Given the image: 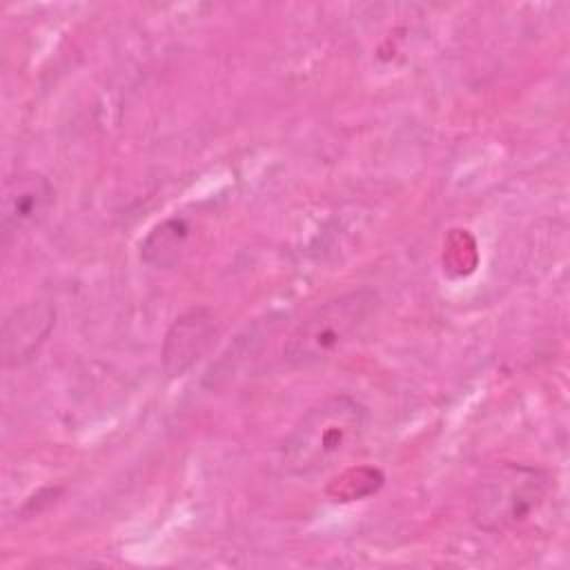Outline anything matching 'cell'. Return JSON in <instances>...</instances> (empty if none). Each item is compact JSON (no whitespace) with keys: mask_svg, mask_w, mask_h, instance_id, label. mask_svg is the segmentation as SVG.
Wrapping results in <instances>:
<instances>
[{"mask_svg":"<svg viewBox=\"0 0 570 570\" xmlns=\"http://www.w3.org/2000/svg\"><path fill=\"white\" fill-rule=\"evenodd\" d=\"M56 323V309L49 303H27L16 307L2 323V363L16 367L29 361L45 343Z\"/></svg>","mask_w":570,"mask_h":570,"instance_id":"cell-6","label":"cell"},{"mask_svg":"<svg viewBox=\"0 0 570 570\" xmlns=\"http://www.w3.org/2000/svg\"><path fill=\"white\" fill-rule=\"evenodd\" d=\"M367 410L350 394L312 405L281 443V461L292 474H314L345 459L361 443Z\"/></svg>","mask_w":570,"mask_h":570,"instance_id":"cell-1","label":"cell"},{"mask_svg":"<svg viewBox=\"0 0 570 570\" xmlns=\"http://www.w3.org/2000/svg\"><path fill=\"white\" fill-rule=\"evenodd\" d=\"M189 238V225L183 218H167L156 225L140 245V258L154 269H169L178 263Z\"/></svg>","mask_w":570,"mask_h":570,"instance_id":"cell-7","label":"cell"},{"mask_svg":"<svg viewBox=\"0 0 570 570\" xmlns=\"http://www.w3.org/2000/svg\"><path fill=\"white\" fill-rule=\"evenodd\" d=\"M379 309V294L370 287L350 289L309 312L287 336L283 356L294 367L327 361L352 343Z\"/></svg>","mask_w":570,"mask_h":570,"instance_id":"cell-3","label":"cell"},{"mask_svg":"<svg viewBox=\"0 0 570 570\" xmlns=\"http://www.w3.org/2000/svg\"><path fill=\"white\" fill-rule=\"evenodd\" d=\"M552 497L548 470L528 463L492 468L470 497V519L488 534L517 532L530 525Z\"/></svg>","mask_w":570,"mask_h":570,"instance_id":"cell-2","label":"cell"},{"mask_svg":"<svg viewBox=\"0 0 570 570\" xmlns=\"http://www.w3.org/2000/svg\"><path fill=\"white\" fill-rule=\"evenodd\" d=\"M56 189L40 171H18L4 178L0 205V236L7 247L20 234L38 227L53 207Z\"/></svg>","mask_w":570,"mask_h":570,"instance_id":"cell-4","label":"cell"},{"mask_svg":"<svg viewBox=\"0 0 570 570\" xmlns=\"http://www.w3.org/2000/svg\"><path fill=\"white\" fill-rule=\"evenodd\" d=\"M216 323L209 309L194 307L180 314L165 334L163 343V370L169 379L183 376L191 370L214 345Z\"/></svg>","mask_w":570,"mask_h":570,"instance_id":"cell-5","label":"cell"}]
</instances>
